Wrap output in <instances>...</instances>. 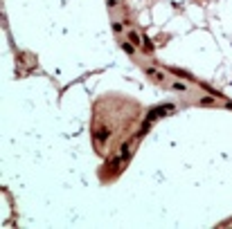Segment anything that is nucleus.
I'll return each mask as SVG.
<instances>
[{
	"label": "nucleus",
	"instance_id": "nucleus-3",
	"mask_svg": "<svg viewBox=\"0 0 232 229\" xmlns=\"http://www.w3.org/2000/svg\"><path fill=\"white\" fill-rule=\"evenodd\" d=\"M146 74H149L151 79H155V81H162L165 79V74L160 72V70H155V68H146Z\"/></svg>",
	"mask_w": 232,
	"mask_h": 229
},
{
	"label": "nucleus",
	"instance_id": "nucleus-5",
	"mask_svg": "<svg viewBox=\"0 0 232 229\" xmlns=\"http://www.w3.org/2000/svg\"><path fill=\"white\" fill-rule=\"evenodd\" d=\"M144 50L146 52H153V43H151L149 38H144Z\"/></svg>",
	"mask_w": 232,
	"mask_h": 229
},
{
	"label": "nucleus",
	"instance_id": "nucleus-6",
	"mask_svg": "<svg viewBox=\"0 0 232 229\" xmlns=\"http://www.w3.org/2000/svg\"><path fill=\"white\" fill-rule=\"evenodd\" d=\"M129 38H131V43H140V41H142V38H140L138 34H135V32H131V34H129Z\"/></svg>",
	"mask_w": 232,
	"mask_h": 229
},
{
	"label": "nucleus",
	"instance_id": "nucleus-4",
	"mask_svg": "<svg viewBox=\"0 0 232 229\" xmlns=\"http://www.w3.org/2000/svg\"><path fill=\"white\" fill-rule=\"evenodd\" d=\"M122 47H124V52H126V54H133V52H135L133 43H122Z\"/></svg>",
	"mask_w": 232,
	"mask_h": 229
},
{
	"label": "nucleus",
	"instance_id": "nucleus-2",
	"mask_svg": "<svg viewBox=\"0 0 232 229\" xmlns=\"http://www.w3.org/2000/svg\"><path fill=\"white\" fill-rule=\"evenodd\" d=\"M171 108H174V106H165V108H155V110L151 112L149 117H146V121H153L155 117H162V114H165V112H169V110H171Z\"/></svg>",
	"mask_w": 232,
	"mask_h": 229
},
{
	"label": "nucleus",
	"instance_id": "nucleus-7",
	"mask_svg": "<svg viewBox=\"0 0 232 229\" xmlns=\"http://www.w3.org/2000/svg\"><path fill=\"white\" fill-rule=\"evenodd\" d=\"M174 90H180L183 92V90H187V85L185 83H174Z\"/></svg>",
	"mask_w": 232,
	"mask_h": 229
},
{
	"label": "nucleus",
	"instance_id": "nucleus-1",
	"mask_svg": "<svg viewBox=\"0 0 232 229\" xmlns=\"http://www.w3.org/2000/svg\"><path fill=\"white\" fill-rule=\"evenodd\" d=\"M108 137H111V130H108V128H99V130L95 133V139H97V144H104Z\"/></svg>",
	"mask_w": 232,
	"mask_h": 229
}]
</instances>
